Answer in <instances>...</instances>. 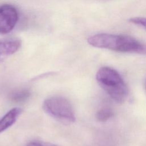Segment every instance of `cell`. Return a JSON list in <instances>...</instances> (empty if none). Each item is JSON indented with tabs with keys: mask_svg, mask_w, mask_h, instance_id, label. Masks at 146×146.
I'll return each instance as SVG.
<instances>
[{
	"mask_svg": "<svg viewBox=\"0 0 146 146\" xmlns=\"http://www.w3.org/2000/svg\"><path fill=\"white\" fill-rule=\"evenodd\" d=\"M22 111V110L21 108H13L0 119V133L13 125L21 114Z\"/></svg>",
	"mask_w": 146,
	"mask_h": 146,
	"instance_id": "cell-6",
	"label": "cell"
},
{
	"mask_svg": "<svg viewBox=\"0 0 146 146\" xmlns=\"http://www.w3.org/2000/svg\"><path fill=\"white\" fill-rule=\"evenodd\" d=\"M21 46V40L17 38L0 39V55H8L16 52Z\"/></svg>",
	"mask_w": 146,
	"mask_h": 146,
	"instance_id": "cell-5",
	"label": "cell"
},
{
	"mask_svg": "<svg viewBox=\"0 0 146 146\" xmlns=\"http://www.w3.org/2000/svg\"><path fill=\"white\" fill-rule=\"evenodd\" d=\"M99 86L117 103H124L128 96V88L120 74L109 67H103L96 74Z\"/></svg>",
	"mask_w": 146,
	"mask_h": 146,
	"instance_id": "cell-2",
	"label": "cell"
},
{
	"mask_svg": "<svg viewBox=\"0 0 146 146\" xmlns=\"http://www.w3.org/2000/svg\"><path fill=\"white\" fill-rule=\"evenodd\" d=\"M44 111L52 117L64 124L75 121L74 108L70 101L61 96H53L46 99L43 103Z\"/></svg>",
	"mask_w": 146,
	"mask_h": 146,
	"instance_id": "cell-3",
	"label": "cell"
},
{
	"mask_svg": "<svg viewBox=\"0 0 146 146\" xmlns=\"http://www.w3.org/2000/svg\"><path fill=\"white\" fill-rule=\"evenodd\" d=\"M113 116V112L109 107H103L100 109L96 114V117L99 121H105Z\"/></svg>",
	"mask_w": 146,
	"mask_h": 146,
	"instance_id": "cell-8",
	"label": "cell"
},
{
	"mask_svg": "<svg viewBox=\"0 0 146 146\" xmlns=\"http://www.w3.org/2000/svg\"><path fill=\"white\" fill-rule=\"evenodd\" d=\"M31 93L29 90L22 89L17 90L11 94V100L15 103L24 102L30 96Z\"/></svg>",
	"mask_w": 146,
	"mask_h": 146,
	"instance_id": "cell-7",
	"label": "cell"
},
{
	"mask_svg": "<svg viewBox=\"0 0 146 146\" xmlns=\"http://www.w3.org/2000/svg\"><path fill=\"white\" fill-rule=\"evenodd\" d=\"M18 20V12L10 4L0 6V34H6L13 30Z\"/></svg>",
	"mask_w": 146,
	"mask_h": 146,
	"instance_id": "cell-4",
	"label": "cell"
},
{
	"mask_svg": "<svg viewBox=\"0 0 146 146\" xmlns=\"http://www.w3.org/2000/svg\"><path fill=\"white\" fill-rule=\"evenodd\" d=\"M87 42L96 48L146 55V44L128 35L99 33L89 37Z\"/></svg>",
	"mask_w": 146,
	"mask_h": 146,
	"instance_id": "cell-1",
	"label": "cell"
},
{
	"mask_svg": "<svg viewBox=\"0 0 146 146\" xmlns=\"http://www.w3.org/2000/svg\"><path fill=\"white\" fill-rule=\"evenodd\" d=\"M26 146H59L56 144L42 141H34L27 144Z\"/></svg>",
	"mask_w": 146,
	"mask_h": 146,
	"instance_id": "cell-10",
	"label": "cell"
},
{
	"mask_svg": "<svg viewBox=\"0 0 146 146\" xmlns=\"http://www.w3.org/2000/svg\"><path fill=\"white\" fill-rule=\"evenodd\" d=\"M145 87H146V86H145Z\"/></svg>",
	"mask_w": 146,
	"mask_h": 146,
	"instance_id": "cell-11",
	"label": "cell"
},
{
	"mask_svg": "<svg viewBox=\"0 0 146 146\" xmlns=\"http://www.w3.org/2000/svg\"><path fill=\"white\" fill-rule=\"evenodd\" d=\"M129 21L132 23L140 26L146 30V17H132L129 19Z\"/></svg>",
	"mask_w": 146,
	"mask_h": 146,
	"instance_id": "cell-9",
	"label": "cell"
}]
</instances>
